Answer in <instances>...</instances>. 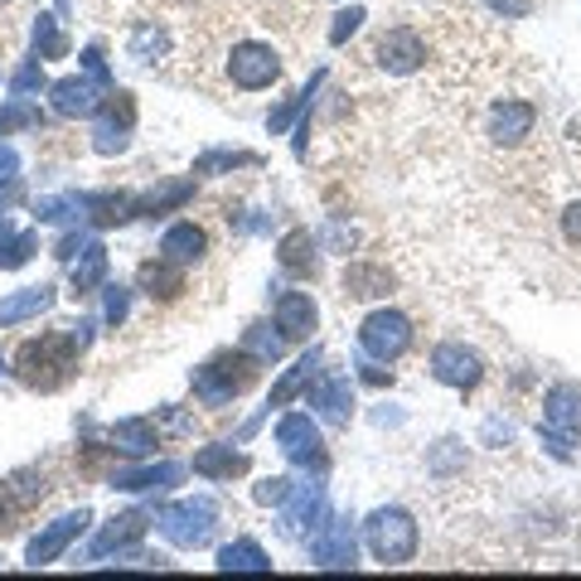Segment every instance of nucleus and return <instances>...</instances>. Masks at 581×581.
Instances as JSON below:
<instances>
[{"label":"nucleus","instance_id":"1","mask_svg":"<svg viewBox=\"0 0 581 581\" xmlns=\"http://www.w3.org/2000/svg\"><path fill=\"white\" fill-rule=\"evenodd\" d=\"M88 339H92V320H78V325H58V330L20 344V354H15L20 383L40 387V393L64 387L73 379V369H78V349L88 344Z\"/></svg>","mask_w":581,"mask_h":581},{"label":"nucleus","instance_id":"2","mask_svg":"<svg viewBox=\"0 0 581 581\" xmlns=\"http://www.w3.org/2000/svg\"><path fill=\"white\" fill-rule=\"evenodd\" d=\"M257 354H248V349H223V354H213L204 369H194V397H199L204 407H223L233 403L238 393H248L252 383H257Z\"/></svg>","mask_w":581,"mask_h":581},{"label":"nucleus","instance_id":"3","mask_svg":"<svg viewBox=\"0 0 581 581\" xmlns=\"http://www.w3.org/2000/svg\"><path fill=\"white\" fill-rule=\"evenodd\" d=\"M363 542H369L373 562L407 567L421 548V533H417V518H412L407 508H373L369 524H363Z\"/></svg>","mask_w":581,"mask_h":581},{"label":"nucleus","instance_id":"4","mask_svg":"<svg viewBox=\"0 0 581 581\" xmlns=\"http://www.w3.org/2000/svg\"><path fill=\"white\" fill-rule=\"evenodd\" d=\"M427 58H431L427 34H417L412 24H393V30L373 34V44H369V64L383 78H412L417 68H427Z\"/></svg>","mask_w":581,"mask_h":581},{"label":"nucleus","instance_id":"5","mask_svg":"<svg viewBox=\"0 0 581 581\" xmlns=\"http://www.w3.org/2000/svg\"><path fill=\"white\" fill-rule=\"evenodd\" d=\"M223 73H228V83L242 88V92L276 88V83H282V54H276L272 44H262V40H238L223 58Z\"/></svg>","mask_w":581,"mask_h":581},{"label":"nucleus","instance_id":"6","mask_svg":"<svg viewBox=\"0 0 581 581\" xmlns=\"http://www.w3.org/2000/svg\"><path fill=\"white\" fill-rule=\"evenodd\" d=\"M412 339H417L412 320L403 310H387V306L363 315V325H359V349L369 359H379V363H397L412 349Z\"/></svg>","mask_w":581,"mask_h":581},{"label":"nucleus","instance_id":"7","mask_svg":"<svg viewBox=\"0 0 581 581\" xmlns=\"http://www.w3.org/2000/svg\"><path fill=\"white\" fill-rule=\"evenodd\" d=\"M155 524L175 548H204L213 538L218 524V508L213 500H185V504H161L155 508Z\"/></svg>","mask_w":581,"mask_h":581},{"label":"nucleus","instance_id":"8","mask_svg":"<svg viewBox=\"0 0 581 581\" xmlns=\"http://www.w3.org/2000/svg\"><path fill=\"white\" fill-rule=\"evenodd\" d=\"M533 131H538V102H528V97H500L484 112V136H490V145H500V151L528 145Z\"/></svg>","mask_w":581,"mask_h":581},{"label":"nucleus","instance_id":"9","mask_svg":"<svg viewBox=\"0 0 581 581\" xmlns=\"http://www.w3.org/2000/svg\"><path fill=\"white\" fill-rule=\"evenodd\" d=\"M431 379L456 387V393H475L484 383V359L465 344H436L431 349Z\"/></svg>","mask_w":581,"mask_h":581},{"label":"nucleus","instance_id":"10","mask_svg":"<svg viewBox=\"0 0 581 581\" xmlns=\"http://www.w3.org/2000/svg\"><path fill=\"white\" fill-rule=\"evenodd\" d=\"M276 446H282L286 460L296 465H325V441H320V427L306 417V412H290V417L276 421Z\"/></svg>","mask_w":581,"mask_h":581},{"label":"nucleus","instance_id":"11","mask_svg":"<svg viewBox=\"0 0 581 581\" xmlns=\"http://www.w3.org/2000/svg\"><path fill=\"white\" fill-rule=\"evenodd\" d=\"M48 102H54L58 117H97L107 102V83L102 78H58L54 88H48Z\"/></svg>","mask_w":581,"mask_h":581},{"label":"nucleus","instance_id":"12","mask_svg":"<svg viewBox=\"0 0 581 581\" xmlns=\"http://www.w3.org/2000/svg\"><path fill=\"white\" fill-rule=\"evenodd\" d=\"M542 427L557 436H581V387L577 383H552L542 397Z\"/></svg>","mask_w":581,"mask_h":581},{"label":"nucleus","instance_id":"13","mask_svg":"<svg viewBox=\"0 0 581 581\" xmlns=\"http://www.w3.org/2000/svg\"><path fill=\"white\" fill-rule=\"evenodd\" d=\"M88 524H92V514H88V508H78V514H64V518H58V524H48V528L40 533V538L30 542V552H24V562H30V567H48L58 552L68 548L73 538H78L83 528H88Z\"/></svg>","mask_w":581,"mask_h":581},{"label":"nucleus","instance_id":"14","mask_svg":"<svg viewBox=\"0 0 581 581\" xmlns=\"http://www.w3.org/2000/svg\"><path fill=\"white\" fill-rule=\"evenodd\" d=\"M310 557H315V567H330V572L354 567V528H349V518H335L325 533H315Z\"/></svg>","mask_w":581,"mask_h":581},{"label":"nucleus","instance_id":"15","mask_svg":"<svg viewBox=\"0 0 581 581\" xmlns=\"http://www.w3.org/2000/svg\"><path fill=\"white\" fill-rule=\"evenodd\" d=\"M169 48H175V40H169V30L161 20H136L127 30V54L136 58L141 68H155V64H165L169 58Z\"/></svg>","mask_w":581,"mask_h":581},{"label":"nucleus","instance_id":"16","mask_svg":"<svg viewBox=\"0 0 581 581\" xmlns=\"http://www.w3.org/2000/svg\"><path fill=\"white\" fill-rule=\"evenodd\" d=\"M310 403L320 407L325 421L349 427V412H354V387H349V373H325V379L310 387Z\"/></svg>","mask_w":581,"mask_h":581},{"label":"nucleus","instance_id":"17","mask_svg":"<svg viewBox=\"0 0 581 581\" xmlns=\"http://www.w3.org/2000/svg\"><path fill=\"white\" fill-rule=\"evenodd\" d=\"M145 524H151V518H145L141 508H127V514H117L112 524H107V528L92 538L88 557H112V552H121V548H136V542L145 538Z\"/></svg>","mask_w":581,"mask_h":581},{"label":"nucleus","instance_id":"18","mask_svg":"<svg viewBox=\"0 0 581 581\" xmlns=\"http://www.w3.org/2000/svg\"><path fill=\"white\" fill-rule=\"evenodd\" d=\"M339 286H344V300H379V296H393V272L379 262H349Z\"/></svg>","mask_w":581,"mask_h":581},{"label":"nucleus","instance_id":"19","mask_svg":"<svg viewBox=\"0 0 581 581\" xmlns=\"http://www.w3.org/2000/svg\"><path fill=\"white\" fill-rule=\"evenodd\" d=\"M161 257L179 262V266L204 262V257H209V233H204V228L194 223V218H185V223L165 228V238H161Z\"/></svg>","mask_w":581,"mask_h":581},{"label":"nucleus","instance_id":"20","mask_svg":"<svg viewBox=\"0 0 581 581\" xmlns=\"http://www.w3.org/2000/svg\"><path fill=\"white\" fill-rule=\"evenodd\" d=\"M136 282H141V290H145L151 300H179V296H185V266L169 262V257L141 262Z\"/></svg>","mask_w":581,"mask_h":581},{"label":"nucleus","instance_id":"21","mask_svg":"<svg viewBox=\"0 0 581 581\" xmlns=\"http://www.w3.org/2000/svg\"><path fill=\"white\" fill-rule=\"evenodd\" d=\"M272 310H276V325L286 330V339H306L315 330V320H320V315H315V300L306 296V290H282Z\"/></svg>","mask_w":581,"mask_h":581},{"label":"nucleus","instance_id":"22","mask_svg":"<svg viewBox=\"0 0 581 581\" xmlns=\"http://www.w3.org/2000/svg\"><path fill=\"white\" fill-rule=\"evenodd\" d=\"M54 310V286H24L15 296L0 300V330H10V325L20 320H34V315Z\"/></svg>","mask_w":581,"mask_h":581},{"label":"nucleus","instance_id":"23","mask_svg":"<svg viewBox=\"0 0 581 581\" xmlns=\"http://www.w3.org/2000/svg\"><path fill=\"white\" fill-rule=\"evenodd\" d=\"M276 262H282L286 276H315V238L310 228H290L276 248Z\"/></svg>","mask_w":581,"mask_h":581},{"label":"nucleus","instance_id":"24","mask_svg":"<svg viewBox=\"0 0 581 581\" xmlns=\"http://www.w3.org/2000/svg\"><path fill=\"white\" fill-rule=\"evenodd\" d=\"M325 518V490L320 484H300V490H290L286 500V528L300 533V528H315Z\"/></svg>","mask_w":581,"mask_h":581},{"label":"nucleus","instance_id":"25","mask_svg":"<svg viewBox=\"0 0 581 581\" xmlns=\"http://www.w3.org/2000/svg\"><path fill=\"white\" fill-rule=\"evenodd\" d=\"M112 451H121V456H131V460H141V456H151L155 451V427L145 417H127V421H117L112 431Z\"/></svg>","mask_w":581,"mask_h":581},{"label":"nucleus","instance_id":"26","mask_svg":"<svg viewBox=\"0 0 581 581\" xmlns=\"http://www.w3.org/2000/svg\"><path fill=\"white\" fill-rule=\"evenodd\" d=\"M248 470V456H238L233 446H204L194 456V475H209V480H233Z\"/></svg>","mask_w":581,"mask_h":581},{"label":"nucleus","instance_id":"27","mask_svg":"<svg viewBox=\"0 0 581 581\" xmlns=\"http://www.w3.org/2000/svg\"><path fill=\"white\" fill-rule=\"evenodd\" d=\"M315 369H320V354L310 349V354H300L296 363H290V373H286V379L272 387V403H266V407H286L290 397H300V393H306V387L315 383Z\"/></svg>","mask_w":581,"mask_h":581},{"label":"nucleus","instance_id":"28","mask_svg":"<svg viewBox=\"0 0 581 581\" xmlns=\"http://www.w3.org/2000/svg\"><path fill=\"white\" fill-rule=\"evenodd\" d=\"M102 276H107V248H102V242H88V248L78 252V262H73V272H68L73 296H88Z\"/></svg>","mask_w":581,"mask_h":581},{"label":"nucleus","instance_id":"29","mask_svg":"<svg viewBox=\"0 0 581 581\" xmlns=\"http://www.w3.org/2000/svg\"><path fill=\"white\" fill-rule=\"evenodd\" d=\"M218 572H272V557H266L252 538H238L218 552Z\"/></svg>","mask_w":581,"mask_h":581},{"label":"nucleus","instance_id":"30","mask_svg":"<svg viewBox=\"0 0 581 581\" xmlns=\"http://www.w3.org/2000/svg\"><path fill=\"white\" fill-rule=\"evenodd\" d=\"M185 480V465H141V470H121L112 480L117 490H165V484H179Z\"/></svg>","mask_w":581,"mask_h":581},{"label":"nucleus","instance_id":"31","mask_svg":"<svg viewBox=\"0 0 581 581\" xmlns=\"http://www.w3.org/2000/svg\"><path fill=\"white\" fill-rule=\"evenodd\" d=\"M83 204H88V218L97 228H117L136 213V199H131V194H92V199H83Z\"/></svg>","mask_w":581,"mask_h":581},{"label":"nucleus","instance_id":"32","mask_svg":"<svg viewBox=\"0 0 581 581\" xmlns=\"http://www.w3.org/2000/svg\"><path fill=\"white\" fill-rule=\"evenodd\" d=\"M34 248H40V242H34V233H20L15 223H10V218H0V266H24L34 257Z\"/></svg>","mask_w":581,"mask_h":581},{"label":"nucleus","instance_id":"33","mask_svg":"<svg viewBox=\"0 0 581 581\" xmlns=\"http://www.w3.org/2000/svg\"><path fill=\"white\" fill-rule=\"evenodd\" d=\"M242 349L257 354L262 363H276L286 354V330H282V325H276V330H272V325H252V330L242 335Z\"/></svg>","mask_w":581,"mask_h":581},{"label":"nucleus","instance_id":"34","mask_svg":"<svg viewBox=\"0 0 581 581\" xmlns=\"http://www.w3.org/2000/svg\"><path fill=\"white\" fill-rule=\"evenodd\" d=\"M194 194V179H175V185H165V189H155V194H145V199H136V213H169V209H179Z\"/></svg>","mask_w":581,"mask_h":581},{"label":"nucleus","instance_id":"35","mask_svg":"<svg viewBox=\"0 0 581 581\" xmlns=\"http://www.w3.org/2000/svg\"><path fill=\"white\" fill-rule=\"evenodd\" d=\"M83 209H88V204H83L78 194H48V199H40L34 218H40V223H73Z\"/></svg>","mask_w":581,"mask_h":581},{"label":"nucleus","instance_id":"36","mask_svg":"<svg viewBox=\"0 0 581 581\" xmlns=\"http://www.w3.org/2000/svg\"><path fill=\"white\" fill-rule=\"evenodd\" d=\"M40 121H44L40 107H34L30 97H15L10 107H0V136H6V131H20V127H40Z\"/></svg>","mask_w":581,"mask_h":581},{"label":"nucleus","instance_id":"37","mask_svg":"<svg viewBox=\"0 0 581 581\" xmlns=\"http://www.w3.org/2000/svg\"><path fill=\"white\" fill-rule=\"evenodd\" d=\"M127 131L131 127H117V121L102 117V121H97V131H92V151L97 155H121V151H127V141H131Z\"/></svg>","mask_w":581,"mask_h":581},{"label":"nucleus","instance_id":"38","mask_svg":"<svg viewBox=\"0 0 581 581\" xmlns=\"http://www.w3.org/2000/svg\"><path fill=\"white\" fill-rule=\"evenodd\" d=\"M238 165H257V155L248 151H213L194 161V175H218V169H238Z\"/></svg>","mask_w":581,"mask_h":581},{"label":"nucleus","instance_id":"39","mask_svg":"<svg viewBox=\"0 0 581 581\" xmlns=\"http://www.w3.org/2000/svg\"><path fill=\"white\" fill-rule=\"evenodd\" d=\"M34 48H40V58H64L68 54V40L58 34V24L40 15V24H34Z\"/></svg>","mask_w":581,"mask_h":581},{"label":"nucleus","instance_id":"40","mask_svg":"<svg viewBox=\"0 0 581 581\" xmlns=\"http://www.w3.org/2000/svg\"><path fill=\"white\" fill-rule=\"evenodd\" d=\"M315 88H320V73H315V78H310V88H306V92H300V97H290V102H286V107H276V112H272V117H266V127H272V131H286V121H290V117H296V112H306V107H310V97H315Z\"/></svg>","mask_w":581,"mask_h":581},{"label":"nucleus","instance_id":"41","mask_svg":"<svg viewBox=\"0 0 581 581\" xmlns=\"http://www.w3.org/2000/svg\"><path fill=\"white\" fill-rule=\"evenodd\" d=\"M290 490H296V484H290L286 475H272V480H262L252 494H257V504H286Z\"/></svg>","mask_w":581,"mask_h":581},{"label":"nucleus","instance_id":"42","mask_svg":"<svg viewBox=\"0 0 581 581\" xmlns=\"http://www.w3.org/2000/svg\"><path fill=\"white\" fill-rule=\"evenodd\" d=\"M359 20H363V10L359 6H349V10H339V15H335V24H330V44L339 48V44H344L349 40V34H354L359 30Z\"/></svg>","mask_w":581,"mask_h":581},{"label":"nucleus","instance_id":"43","mask_svg":"<svg viewBox=\"0 0 581 581\" xmlns=\"http://www.w3.org/2000/svg\"><path fill=\"white\" fill-rule=\"evenodd\" d=\"M10 88H15V97H30L34 88H44V73H40V64H24L15 78H10Z\"/></svg>","mask_w":581,"mask_h":581},{"label":"nucleus","instance_id":"44","mask_svg":"<svg viewBox=\"0 0 581 581\" xmlns=\"http://www.w3.org/2000/svg\"><path fill=\"white\" fill-rule=\"evenodd\" d=\"M127 306H131L127 286H107V320L121 325V320H127Z\"/></svg>","mask_w":581,"mask_h":581},{"label":"nucleus","instance_id":"45","mask_svg":"<svg viewBox=\"0 0 581 581\" xmlns=\"http://www.w3.org/2000/svg\"><path fill=\"white\" fill-rule=\"evenodd\" d=\"M567 242H572V248L581 252V204H572V209H567Z\"/></svg>","mask_w":581,"mask_h":581},{"label":"nucleus","instance_id":"46","mask_svg":"<svg viewBox=\"0 0 581 581\" xmlns=\"http://www.w3.org/2000/svg\"><path fill=\"white\" fill-rule=\"evenodd\" d=\"M15 169H20V155L10 145H0V179H15Z\"/></svg>","mask_w":581,"mask_h":581},{"label":"nucleus","instance_id":"47","mask_svg":"<svg viewBox=\"0 0 581 581\" xmlns=\"http://www.w3.org/2000/svg\"><path fill=\"white\" fill-rule=\"evenodd\" d=\"M83 248H88V242H83L78 233H68L64 242H58V252H54V257H64V262H73V252H83Z\"/></svg>","mask_w":581,"mask_h":581},{"label":"nucleus","instance_id":"48","mask_svg":"<svg viewBox=\"0 0 581 581\" xmlns=\"http://www.w3.org/2000/svg\"><path fill=\"white\" fill-rule=\"evenodd\" d=\"M359 369H363V379L369 383H393V373H383V369H369V363H359Z\"/></svg>","mask_w":581,"mask_h":581},{"label":"nucleus","instance_id":"49","mask_svg":"<svg viewBox=\"0 0 581 581\" xmlns=\"http://www.w3.org/2000/svg\"><path fill=\"white\" fill-rule=\"evenodd\" d=\"M6 6H15V0H0V10H6Z\"/></svg>","mask_w":581,"mask_h":581},{"label":"nucleus","instance_id":"50","mask_svg":"<svg viewBox=\"0 0 581 581\" xmlns=\"http://www.w3.org/2000/svg\"><path fill=\"white\" fill-rule=\"evenodd\" d=\"M0 369H6V363H0Z\"/></svg>","mask_w":581,"mask_h":581}]
</instances>
